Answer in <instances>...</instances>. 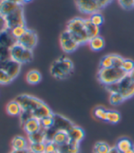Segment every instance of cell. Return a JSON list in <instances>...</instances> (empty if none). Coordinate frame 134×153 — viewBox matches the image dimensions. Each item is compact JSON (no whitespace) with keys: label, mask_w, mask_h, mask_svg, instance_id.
Listing matches in <instances>:
<instances>
[{"label":"cell","mask_w":134,"mask_h":153,"mask_svg":"<svg viewBox=\"0 0 134 153\" xmlns=\"http://www.w3.org/2000/svg\"><path fill=\"white\" fill-rule=\"evenodd\" d=\"M124 61V58L120 56L119 54L113 53V64H114V68H121L122 63Z\"/></svg>","instance_id":"obj_40"},{"label":"cell","mask_w":134,"mask_h":153,"mask_svg":"<svg viewBox=\"0 0 134 153\" xmlns=\"http://www.w3.org/2000/svg\"><path fill=\"white\" fill-rule=\"evenodd\" d=\"M28 149L30 153H45V142L44 143H29Z\"/></svg>","instance_id":"obj_32"},{"label":"cell","mask_w":134,"mask_h":153,"mask_svg":"<svg viewBox=\"0 0 134 153\" xmlns=\"http://www.w3.org/2000/svg\"><path fill=\"white\" fill-rule=\"evenodd\" d=\"M12 79L2 69H0V84L1 85H7L9 84L10 82H12Z\"/></svg>","instance_id":"obj_38"},{"label":"cell","mask_w":134,"mask_h":153,"mask_svg":"<svg viewBox=\"0 0 134 153\" xmlns=\"http://www.w3.org/2000/svg\"><path fill=\"white\" fill-rule=\"evenodd\" d=\"M74 2L77 8L80 10V12L85 14L92 15L101 10V7L95 0H74Z\"/></svg>","instance_id":"obj_9"},{"label":"cell","mask_w":134,"mask_h":153,"mask_svg":"<svg viewBox=\"0 0 134 153\" xmlns=\"http://www.w3.org/2000/svg\"><path fill=\"white\" fill-rule=\"evenodd\" d=\"M16 42H17V40L13 37L12 34H11L10 30L6 29L3 31L0 32V45L10 49Z\"/></svg>","instance_id":"obj_14"},{"label":"cell","mask_w":134,"mask_h":153,"mask_svg":"<svg viewBox=\"0 0 134 153\" xmlns=\"http://www.w3.org/2000/svg\"><path fill=\"white\" fill-rule=\"evenodd\" d=\"M52 110L49 108V106L45 103H42L36 111H34L32 114H31V117H34V118H37L39 120L46 117V116H49V115H52Z\"/></svg>","instance_id":"obj_18"},{"label":"cell","mask_w":134,"mask_h":153,"mask_svg":"<svg viewBox=\"0 0 134 153\" xmlns=\"http://www.w3.org/2000/svg\"><path fill=\"white\" fill-rule=\"evenodd\" d=\"M121 68L124 72H126L129 75L130 73H131L134 70V61L131 59H125L124 58V61L121 65Z\"/></svg>","instance_id":"obj_34"},{"label":"cell","mask_w":134,"mask_h":153,"mask_svg":"<svg viewBox=\"0 0 134 153\" xmlns=\"http://www.w3.org/2000/svg\"><path fill=\"white\" fill-rule=\"evenodd\" d=\"M10 52V59H12L18 64H26L29 63L33 59V52L32 50H29L19 43L16 42L15 45L9 49Z\"/></svg>","instance_id":"obj_5"},{"label":"cell","mask_w":134,"mask_h":153,"mask_svg":"<svg viewBox=\"0 0 134 153\" xmlns=\"http://www.w3.org/2000/svg\"><path fill=\"white\" fill-rule=\"evenodd\" d=\"M47 139V133L44 131L40 130L36 133H33L29 135V143H44L46 142Z\"/></svg>","instance_id":"obj_23"},{"label":"cell","mask_w":134,"mask_h":153,"mask_svg":"<svg viewBox=\"0 0 134 153\" xmlns=\"http://www.w3.org/2000/svg\"><path fill=\"white\" fill-rule=\"evenodd\" d=\"M95 1H96L97 4L99 5V7H101V9H103V8L106 7L109 3L112 2V0H95Z\"/></svg>","instance_id":"obj_42"},{"label":"cell","mask_w":134,"mask_h":153,"mask_svg":"<svg viewBox=\"0 0 134 153\" xmlns=\"http://www.w3.org/2000/svg\"><path fill=\"white\" fill-rule=\"evenodd\" d=\"M124 153H134V148L130 149L129 150H127V151H126V152H124Z\"/></svg>","instance_id":"obj_46"},{"label":"cell","mask_w":134,"mask_h":153,"mask_svg":"<svg viewBox=\"0 0 134 153\" xmlns=\"http://www.w3.org/2000/svg\"><path fill=\"white\" fill-rule=\"evenodd\" d=\"M23 128L28 135L36 133L38 131L42 129L40 126V121L39 119L34 118V117H29L26 119L23 123Z\"/></svg>","instance_id":"obj_13"},{"label":"cell","mask_w":134,"mask_h":153,"mask_svg":"<svg viewBox=\"0 0 134 153\" xmlns=\"http://www.w3.org/2000/svg\"><path fill=\"white\" fill-rule=\"evenodd\" d=\"M110 149H111V147H109V145L107 143L103 142V141H99L95 144L93 152L94 153H108Z\"/></svg>","instance_id":"obj_27"},{"label":"cell","mask_w":134,"mask_h":153,"mask_svg":"<svg viewBox=\"0 0 134 153\" xmlns=\"http://www.w3.org/2000/svg\"><path fill=\"white\" fill-rule=\"evenodd\" d=\"M27 30L28 29L26 26H17V27L13 28L12 30H10V31H11V34L13 35V37L16 40H18L20 37H22L25 34Z\"/></svg>","instance_id":"obj_33"},{"label":"cell","mask_w":134,"mask_h":153,"mask_svg":"<svg viewBox=\"0 0 134 153\" xmlns=\"http://www.w3.org/2000/svg\"><path fill=\"white\" fill-rule=\"evenodd\" d=\"M26 80L30 85H36L41 80V74L36 69L29 70L26 75Z\"/></svg>","instance_id":"obj_24"},{"label":"cell","mask_w":134,"mask_h":153,"mask_svg":"<svg viewBox=\"0 0 134 153\" xmlns=\"http://www.w3.org/2000/svg\"><path fill=\"white\" fill-rule=\"evenodd\" d=\"M108 153H120V152L116 149V147H113V148H111V149H110V150H109Z\"/></svg>","instance_id":"obj_45"},{"label":"cell","mask_w":134,"mask_h":153,"mask_svg":"<svg viewBox=\"0 0 134 153\" xmlns=\"http://www.w3.org/2000/svg\"><path fill=\"white\" fill-rule=\"evenodd\" d=\"M128 74L122 70L121 68H100L97 73L98 81L106 87L116 84L122 80Z\"/></svg>","instance_id":"obj_1"},{"label":"cell","mask_w":134,"mask_h":153,"mask_svg":"<svg viewBox=\"0 0 134 153\" xmlns=\"http://www.w3.org/2000/svg\"><path fill=\"white\" fill-rule=\"evenodd\" d=\"M40 126L41 128L44 130H49L51 128L53 127V124H54V118H53V114L52 115L46 116L42 119L40 120Z\"/></svg>","instance_id":"obj_31"},{"label":"cell","mask_w":134,"mask_h":153,"mask_svg":"<svg viewBox=\"0 0 134 153\" xmlns=\"http://www.w3.org/2000/svg\"><path fill=\"white\" fill-rule=\"evenodd\" d=\"M129 76H130V78H131V79H132L134 80V70H133V71H132L131 73H130V74H129Z\"/></svg>","instance_id":"obj_47"},{"label":"cell","mask_w":134,"mask_h":153,"mask_svg":"<svg viewBox=\"0 0 134 153\" xmlns=\"http://www.w3.org/2000/svg\"><path fill=\"white\" fill-rule=\"evenodd\" d=\"M19 7L20 5L8 1V0H1L0 1V14L6 18L9 14L14 12L15 10H17Z\"/></svg>","instance_id":"obj_15"},{"label":"cell","mask_w":134,"mask_h":153,"mask_svg":"<svg viewBox=\"0 0 134 153\" xmlns=\"http://www.w3.org/2000/svg\"><path fill=\"white\" fill-rule=\"evenodd\" d=\"M60 45L63 52L65 53H72L75 51L80 45L78 43L74 38L66 30L63 31L60 36Z\"/></svg>","instance_id":"obj_8"},{"label":"cell","mask_w":134,"mask_h":153,"mask_svg":"<svg viewBox=\"0 0 134 153\" xmlns=\"http://www.w3.org/2000/svg\"><path fill=\"white\" fill-rule=\"evenodd\" d=\"M53 118H54V124H53L52 128H54L55 131H64V132H68V131L74 126V125L65 117L53 114Z\"/></svg>","instance_id":"obj_12"},{"label":"cell","mask_w":134,"mask_h":153,"mask_svg":"<svg viewBox=\"0 0 134 153\" xmlns=\"http://www.w3.org/2000/svg\"><path fill=\"white\" fill-rule=\"evenodd\" d=\"M45 153H59L58 146L52 140L45 142Z\"/></svg>","instance_id":"obj_37"},{"label":"cell","mask_w":134,"mask_h":153,"mask_svg":"<svg viewBox=\"0 0 134 153\" xmlns=\"http://www.w3.org/2000/svg\"><path fill=\"white\" fill-rule=\"evenodd\" d=\"M107 90L110 92H119L124 97L125 100L130 99L134 96V80L128 75L119 82L107 86Z\"/></svg>","instance_id":"obj_3"},{"label":"cell","mask_w":134,"mask_h":153,"mask_svg":"<svg viewBox=\"0 0 134 153\" xmlns=\"http://www.w3.org/2000/svg\"><path fill=\"white\" fill-rule=\"evenodd\" d=\"M69 140L70 139L68 134H67V132H64V131H55L53 136L52 137V141L54 142L58 147L67 144Z\"/></svg>","instance_id":"obj_17"},{"label":"cell","mask_w":134,"mask_h":153,"mask_svg":"<svg viewBox=\"0 0 134 153\" xmlns=\"http://www.w3.org/2000/svg\"><path fill=\"white\" fill-rule=\"evenodd\" d=\"M95 116L102 121H107V110H106L103 107H97L94 111Z\"/></svg>","instance_id":"obj_35"},{"label":"cell","mask_w":134,"mask_h":153,"mask_svg":"<svg viewBox=\"0 0 134 153\" xmlns=\"http://www.w3.org/2000/svg\"><path fill=\"white\" fill-rule=\"evenodd\" d=\"M68 137H69V141L71 142H74V143H76V144H79L80 141H82L85 137V131L79 127V126H74L68 132Z\"/></svg>","instance_id":"obj_16"},{"label":"cell","mask_w":134,"mask_h":153,"mask_svg":"<svg viewBox=\"0 0 134 153\" xmlns=\"http://www.w3.org/2000/svg\"><path fill=\"white\" fill-rule=\"evenodd\" d=\"M16 101L20 104L22 108V113L28 114L29 117H31V114L34 111H36L43 103L40 100L37 99V98L27 95V94L18 96L16 98Z\"/></svg>","instance_id":"obj_6"},{"label":"cell","mask_w":134,"mask_h":153,"mask_svg":"<svg viewBox=\"0 0 134 153\" xmlns=\"http://www.w3.org/2000/svg\"><path fill=\"white\" fill-rule=\"evenodd\" d=\"M74 69V64L68 58H60L54 61L51 67V74L56 79H65Z\"/></svg>","instance_id":"obj_4"},{"label":"cell","mask_w":134,"mask_h":153,"mask_svg":"<svg viewBox=\"0 0 134 153\" xmlns=\"http://www.w3.org/2000/svg\"><path fill=\"white\" fill-rule=\"evenodd\" d=\"M22 1H23V4H24V3H29V2L32 1V0H22Z\"/></svg>","instance_id":"obj_48"},{"label":"cell","mask_w":134,"mask_h":153,"mask_svg":"<svg viewBox=\"0 0 134 153\" xmlns=\"http://www.w3.org/2000/svg\"><path fill=\"white\" fill-rule=\"evenodd\" d=\"M85 30H86V33H87L89 40L95 38L96 36H99V32H100L99 27L93 24L89 19H85Z\"/></svg>","instance_id":"obj_19"},{"label":"cell","mask_w":134,"mask_h":153,"mask_svg":"<svg viewBox=\"0 0 134 153\" xmlns=\"http://www.w3.org/2000/svg\"><path fill=\"white\" fill-rule=\"evenodd\" d=\"M17 42L19 43V45H22L23 47L33 51V49L35 48V46L37 45V42H38L37 33L34 30L28 29L27 31L25 32V34L22 37H20L18 40H17Z\"/></svg>","instance_id":"obj_10"},{"label":"cell","mask_w":134,"mask_h":153,"mask_svg":"<svg viewBox=\"0 0 134 153\" xmlns=\"http://www.w3.org/2000/svg\"><path fill=\"white\" fill-rule=\"evenodd\" d=\"M133 148H134V146H133Z\"/></svg>","instance_id":"obj_49"},{"label":"cell","mask_w":134,"mask_h":153,"mask_svg":"<svg viewBox=\"0 0 134 153\" xmlns=\"http://www.w3.org/2000/svg\"><path fill=\"white\" fill-rule=\"evenodd\" d=\"M120 114L115 110H107V122L110 124H118L120 121Z\"/></svg>","instance_id":"obj_29"},{"label":"cell","mask_w":134,"mask_h":153,"mask_svg":"<svg viewBox=\"0 0 134 153\" xmlns=\"http://www.w3.org/2000/svg\"><path fill=\"white\" fill-rule=\"evenodd\" d=\"M7 29V23H6V18L0 14V32L3 31Z\"/></svg>","instance_id":"obj_41"},{"label":"cell","mask_w":134,"mask_h":153,"mask_svg":"<svg viewBox=\"0 0 134 153\" xmlns=\"http://www.w3.org/2000/svg\"><path fill=\"white\" fill-rule=\"evenodd\" d=\"M13 150H23V149H28V140L21 137V136H16L12 139V143H11Z\"/></svg>","instance_id":"obj_21"},{"label":"cell","mask_w":134,"mask_h":153,"mask_svg":"<svg viewBox=\"0 0 134 153\" xmlns=\"http://www.w3.org/2000/svg\"><path fill=\"white\" fill-rule=\"evenodd\" d=\"M66 30L74 38V40L79 43H86L89 41V38L87 36L86 30H85V19L82 18H74L66 25Z\"/></svg>","instance_id":"obj_2"},{"label":"cell","mask_w":134,"mask_h":153,"mask_svg":"<svg viewBox=\"0 0 134 153\" xmlns=\"http://www.w3.org/2000/svg\"><path fill=\"white\" fill-rule=\"evenodd\" d=\"M6 110H7V114L11 116H18L22 114V108L16 100L9 102L7 104Z\"/></svg>","instance_id":"obj_20"},{"label":"cell","mask_w":134,"mask_h":153,"mask_svg":"<svg viewBox=\"0 0 134 153\" xmlns=\"http://www.w3.org/2000/svg\"><path fill=\"white\" fill-rule=\"evenodd\" d=\"M79 144L74 143V142L69 141L67 144H64L63 146L58 147L59 153H78L79 148H78Z\"/></svg>","instance_id":"obj_26"},{"label":"cell","mask_w":134,"mask_h":153,"mask_svg":"<svg viewBox=\"0 0 134 153\" xmlns=\"http://www.w3.org/2000/svg\"><path fill=\"white\" fill-rule=\"evenodd\" d=\"M0 69L4 70L14 80L21 70V65L12 59H8L0 62Z\"/></svg>","instance_id":"obj_11"},{"label":"cell","mask_w":134,"mask_h":153,"mask_svg":"<svg viewBox=\"0 0 134 153\" xmlns=\"http://www.w3.org/2000/svg\"><path fill=\"white\" fill-rule=\"evenodd\" d=\"M11 153H30L29 149H23V150H13Z\"/></svg>","instance_id":"obj_43"},{"label":"cell","mask_w":134,"mask_h":153,"mask_svg":"<svg viewBox=\"0 0 134 153\" xmlns=\"http://www.w3.org/2000/svg\"><path fill=\"white\" fill-rule=\"evenodd\" d=\"M124 101H126V100L124 99V97L122 96L120 93H119V92H110L109 93V102H110V104L117 106V105L121 104Z\"/></svg>","instance_id":"obj_28"},{"label":"cell","mask_w":134,"mask_h":153,"mask_svg":"<svg viewBox=\"0 0 134 153\" xmlns=\"http://www.w3.org/2000/svg\"><path fill=\"white\" fill-rule=\"evenodd\" d=\"M115 147L120 153H124L127 150H129L130 149L133 148V144L129 138L123 137V138H120L118 140Z\"/></svg>","instance_id":"obj_25"},{"label":"cell","mask_w":134,"mask_h":153,"mask_svg":"<svg viewBox=\"0 0 134 153\" xmlns=\"http://www.w3.org/2000/svg\"><path fill=\"white\" fill-rule=\"evenodd\" d=\"M7 29L12 30L17 26H26L23 7L20 6L14 12L6 17Z\"/></svg>","instance_id":"obj_7"},{"label":"cell","mask_w":134,"mask_h":153,"mask_svg":"<svg viewBox=\"0 0 134 153\" xmlns=\"http://www.w3.org/2000/svg\"><path fill=\"white\" fill-rule=\"evenodd\" d=\"M89 19H90V21L93 24H95L96 26H98V27L101 26L104 22V18L99 12L92 14L90 16V18H89Z\"/></svg>","instance_id":"obj_36"},{"label":"cell","mask_w":134,"mask_h":153,"mask_svg":"<svg viewBox=\"0 0 134 153\" xmlns=\"http://www.w3.org/2000/svg\"><path fill=\"white\" fill-rule=\"evenodd\" d=\"M8 1H11V2L16 3L18 5H20V6L23 5V1H22V0H8Z\"/></svg>","instance_id":"obj_44"},{"label":"cell","mask_w":134,"mask_h":153,"mask_svg":"<svg viewBox=\"0 0 134 153\" xmlns=\"http://www.w3.org/2000/svg\"><path fill=\"white\" fill-rule=\"evenodd\" d=\"M88 45L93 51H100L105 47V40L101 36H96L88 41Z\"/></svg>","instance_id":"obj_22"},{"label":"cell","mask_w":134,"mask_h":153,"mask_svg":"<svg viewBox=\"0 0 134 153\" xmlns=\"http://www.w3.org/2000/svg\"><path fill=\"white\" fill-rule=\"evenodd\" d=\"M113 67V53L107 54L102 57L101 61H100V68H109Z\"/></svg>","instance_id":"obj_30"},{"label":"cell","mask_w":134,"mask_h":153,"mask_svg":"<svg viewBox=\"0 0 134 153\" xmlns=\"http://www.w3.org/2000/svg\"><path fill=\"white\" fill-rule=\"evenodd\" d=\"M0 1H1V0H0Z\"/></svg>","instance_id":"obj_50"},{"label":"cell","mask_w":134,"mask_h":153,"mask_svg":"<svg viewBox=\"0 0 134 153\" xmlns=\"http://www.w3.org/2000/svg\"><path fill=\"white\" fill-rule=\"evenodd\" d=\"M118 2L122 8L126 10H130L134 7V0H118Z\"/></svg>","instance_id":"obj_39"}]
</instances>
